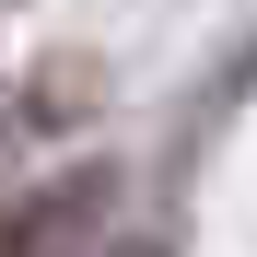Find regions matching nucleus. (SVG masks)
Returning <instances> with one entry per match:
<instances>
[{
  "mask_svg": "<svg viewBox=\"0 0 257 257\" xmlns=\"http://www.w3.org/2000/svg\"><path fill=\"white\" fill-rule=\"evenodd\" d=\"M94 210H105V164H82V176H59V187H35V199L0 210V257H59Z\"/></svg>",
  "mask_w": 257,
  "mask_h": 257,
  "instance_id": "nucleus-1",
  "label": "nucleus"
},
{
  "mask_svg": "<svg viewBox=\"0 0 257 257\" xmlns=\"http://www.w3.org/2000/svg\"><path fill=\"white\" fill-rule=\"evenodd\" d=\"M105 257H164V245H105Z\"/></svg>",
  "mask_w": 257,
  "mask_h": 257,
  "instance_id": "nucleus-2",
  "label": "nucleus"
}]
</instances>
